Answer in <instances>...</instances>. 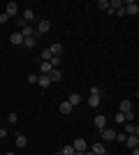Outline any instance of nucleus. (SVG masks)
<instances>
[{
    "instance_id": "c756f323",
    "label": "nucleus",
    "mask_w": 139,
    "mask_h": 155,
    "mask_svg": "<svg viewBox=\"0 0 139 155\" xmlns=\"http://www.w3.org/2000/svg\"><path fill=\"white\" fill-rule=\"evenodd\" d=\"M7 21H9V16H7V14L2 12V14H0V23H7Z\"/></svg>"
},
{
    "instance_id": "9d476101",
    "label": "nucleus",
    "mask_w": 139,
    "mask_h": 155,
    "mask_svg": "<svg viewBox=\"0 0 139 155\" xmlns=\"http://www.w3.org/2000/svg\"><path fill=\"white\" fill-rule=\"evenodd\" d=\"M37 86H42V91H44V88H49V86H51L49 74H40V77H37Z\"/></svg>"
},
{
    "instance_id": "dca6fc26",
    "label": "nucleus",
    "mask_w": 139,
    "mask_h": 155,
    "mask_svg": "<svg viewBox=\"0 0 139 155\" xmlns=\"http://www.w3.org/2000/svg\"><path fill=\"white\" fill-rule=\"evenodd\" d=\"M16 146H19V148H26V146H28V137L16 134Z\"/></svg>"
},
{
    "instance_id": "b1692460",
    "label": "nucleus",
    "mask_w": 139,
    "mask_h": 155,
    "mask_svg": "<svg viewBox=\"0 0 139 155\" xmlns=\"http://www.w3.org/2000/svg\"><path fill=\"white\" fill-rule=\"evenodd\" d=\"M40 65H42V74H49V72L53 70V67H51L49 63H40Z\"/></svg>"
},
{
    "instance_id": "1a4fd4ad",
    "label": "nucleus",
    "mask_w": 139,
    "mask_h": 155,
    "mask_svg": "<svg viewBox=\"0 0 139 155\" xmlns=\"http://www.w3.org/2000/svg\"><path fill=\"white\" fill-rule=\"evenodd\" d=\"M125 143H127V148H139V137L137 134H127Z\"/></svg>"
},
{
    "instance_id": "0eeeda50",
    "label": "nucleus",
    "mask_w": 139,
    "mask_h": 155,
    "mask_svg": "<svg viewBox=\"0 0 139 155\" xmlns=\"http://www.w3.org/2000/svg\"><path fill=\"white\" fill-rule=\"evenodd\" d=\"M100 134H102V139H104V141H114V139H116V130L104 127L102 132H100Z\"/></svg>"
},
{
    "instance_id": "5701e85b",
    "label": "nucleus",
    "mask_w": 139,
    "mask_h": 155,
    "mask_svg": "<svg viewBox=\"0 0 139 155\" xmlns=\"http://www.w3.org/2000/svg\"><path fill=\"white\" fill-rule=\"evenodd\" d=\"M49 65H51L53 70H60V56H53V58L49 60Z\"/></svg>"
},
{
    "instance_id": "20e7f679",
    "label": "nucleus",
    "mask_w": 139,
    "mask_h": 155,
    "mask_svg": "<svg viewBox=\"0 0 139 155\" xmlns=\"http://www.w3.org/2000/svg\"><path fill=\"white\" fill-rule=\"evenodd\" d=\"M88 150H93L95 155H107V146H104L102 141H95V143H93V146H91Z\"/></svg>"
},
{
    "instance_id": "39448f33",
    "label": "nucleus",
    "mask_w": 139,
    "mask_h": 155,
    "mask_svg": "<svg viewBox=\"0 0 139 155\" xmlns=\"http://www.w3.org/2000/svg\"><path fill=\"white\" fill-rule=\"evenodd\" d=\"M93 123H95L98 132H102L104 127H109V125H107V116H95V118H93Z\"/></svg>"
},
{
    "instance_id": "c85d7f7f",
    "label": "nucleus",
    "mask_w": 139,
    "mask_h": 155,
    "mask_svg": "<svg viewBox=\"0 0 139 155\" xmlns=\"http://www.w3.org/2000/svg\"><path fill=\"white\" fill-rule=\"evenodd\" d=\"M116 123H125V116H123L121 111H118V114H116Z\"/></svg>"
},
{
    "instance_id": "a878e982",
    "label": "nucleus",
    "mask_w": 139,
    "mask_h": 155,
    "mask_svg": "<svg viewBox=\"0 0 139 155\" xmlns=\"http://www.w3.org/2000/svg\"><path fill=\"white\" fill-rule=\"evenodd\" d=\"M37 77L40 74H28V84H37Z\"/></svg>"
},
{
    "instance_id": "cd10ccee",
    "label": "nucleus",
    "mask_w": 139,
    "mask_h": 155,
    "mask_svg": "<svg viewBox=\"0 0 139 155\" xmlns=\"http://www.w3.org/2000/svg\"><path fill=\"white\" fill-rule=\"evenodd\" d=\"M125 137H127L125 132H121V134H116V139H114V141H125Z\"/></svg>"
},
{
    "instance_id": "f3484780",
    "label": "nucleus",
    "mask_w": 139,
    "mask_h": 155,
    "mask_svg": "<svg viewBox=\"0 0 139 155\" xmlns=\"http://www.w3.org/2000/svg\"><path fill=\"white\" fill-rule=\"evenodd\" d=\"M49 79H51V84H53V81H60V79H63L60 70H51V72H49Z\"/></svg>"
},
{
    "instance_id": "7ed1b4c3",
    "label": "nucleus",
    "mask_w": 139,
    "mask_h": 155,
    "mask_svg": "<svg viewBox=\"0 0 139 155\" xmlns=\"http://www.w3.org/2000/svg\"><path fill=\"white\" fill-rule=\"evenodd\" d=\"M123 9H125V14H134V16L139 14V5L134 2V0H130V2H123Z\"/></svg>"
},
{
    "instance_id": "6ab92c4d",
    "label": "nucleus",
    "mask_w": 139,
    "mask_h": 155,
    "mask_svg": "<svg viewBox=\"0 0 139 155\" xmlns=\"http://www.w3.org/2000/svg\"><path fill=\"white\" fill-rule=\"evenodd\" d=\"M35 44H37V39H35V37H23V46H26V49H33Z\"/></svg>"
},
{
    "instance_id": "c9c22d12",
    "label": "nucleus",
    "mask_w": 139,
    "mask_h": 155,
    "mask_svg": "<svg viewBox=\"0 0 139 155\" xmlns=\"http://www.w3.org/2000/svg\"><path fill=\"white\" fill-rule=\"evenodd\" d=\"M5 155H14V153H5Z\"/></svg>"
},
{
    "instance_id": "7c9ffc66",
    "label": "nucleus",
    "mask_w": 139,
    "mask_h": 155,
    "mask_svg": "<svg viewBox=\"0 0 139 155\" xmlns=\"http://www.w3.org/2000/svg\"><path fill=\"white\" fill-rule=\"evenodd\" d=\"M5 137H7V130H5V127H0V139H5Z\"/></svg>"
},
{
    "instance_id": "bb28decb",
    "label": "nucleus",
    "mask_w": 139,
    "mask_h": 155,
    "mask_svg": "<svg viewBox=\"0 0 139 155\" xmlns=\"http://www.w3.org/2000/svg\"><path fill=\"white\" fill-rule=\"evenodd\" d=\"M7 120H9V123H16V120H19V116H16V114H14V111H12V114L7 116Z\"/></svg>"
},
{
    "instance_id": "6e6552de",
    "label": "nucleus",
    "mask_w": 139,
    "mask_h": 155,
    "mask_svg": "<svg viewBox=\"0 0 139 155\" xmlns=\"http://www.w3.org/2000/svg\"><path fill=\"white\" fill-rule=\"evenodd\" d=\"M19 19L23 21V23H33V21H35V12H33V9H23V14H21Z\"/></svg>"
},
{
    "instance_id": "2f4dec72",
    "label": "nucleus",
    "mask_w": 139,
    "mask_h": 155,
    "mask_svg": "<svg viewBox=\"0 0 139 155\" xmlns=\"http://www.w3.org/2000/svg\"><path fill=\"white\" fill-rule=\"evenodd\" d=\"M84 155H95V153H93V150H84Z\"/></svg>"
},
{
    "instance_id": "72a5a7b5",
    "label": "nucleus",
    "mask_w": 139,
    "mask_h": 155,
    "mask_svg": "<svg viewBox=\"0 0 139 155\" xmlns=\"http://www.w3.org/2000/svg\"><path fill=\"white\" fill-rule=\"evenodd\" d=\"M53 155H60V150H58V153H53Z\"/></svg>"
},
{
    "instance_id": "f03ea898",
    "label": "nucleus",
    "mask_w": 139,
    "mask_h": 155,
    "mask_svg": "<svg viewBox=\"0 0 139 155\" xmlns=\"http://www.w3.org/2000/svg\"><path fill=\"white\" fill-rule=\"evenodd\" d=\"M72 148L77 150V153H84V150H88V143H86V139H81V137H77L72 141Z\"/></svg>"
},
{
    "instance_id": "aec40b11",
    "label": "nucleus",
    "mask_w": 139,
    "mask_h": 155,
    "mask_svg": "<svg viewBox=\"0 0 139 155\" xmlns=\"http://www.w3.org/2000/svg\"><path fill=\"white\" fill-rule=\"evenodd\" d=\"M49 51H51V56H60V53H63V46H60V44H51V46H49Z\"/></svg>"
},
{
    "instance_id": "473e14b6",
    "label": "nucleus",
    "mask_w": 139,
    "mask_h": 155,
    "mask_svg": "<svg viewBox=\"0 0 139 155\" xmlns=\"http://www.w3.org/2000/svg\"><path fill=\"white\" fill-rule=\"evenodd\" d=\"M132 155H139V148H132Z\"/></svg>"
},
{
    "instance_id": "423d86ee",
    "label": "nucleus",
    "mask_w": 139,
    "mask_h": 155,
    "mask_svg": "<svg viewBox=\"0 0 139 155\" xmlns=\"http://www.w3.org/2000/svg\"><path fill=\"white\" fill-rule=\"evenodd\" d=\"M5 14L9 16V19H12V16H16V14H19V5H16V2H7Z\"/></svg>"
},
{
    "instance_id": "f8f14e48",
    "label": "nucleus",
    "mask_w": 139,
    "mask_h": 155,
    "mask_svg": "<svg viewBox=\"0 0 139 155\" xmlns=\"http://www.w3.org/2000/svg\"><path fill=\"white\" fill-rule=\"evenodd\" d=\"M9 42L16 44V46H21L23 44V35H21V32H12V35H9Z\"/></svg>"
},
{
    "instance_id": "a211bd4d",
    "label": "nucleus",
    "mask_w": 139,
    "mask_h": 155,
    "mask_svg": "<svg viewBox=\"0 0 139 155\" xmlns=\"http://www.w3.org/2000/svg\"><path fill=\"white\" fill-rule=\"evenodd\" d=\"M67 102L72 104V107H77V104H79V102H81V97H79V93H72V95L67 97Z\"/></svg>"
},
{
    "instance_id": "4468645a",
    "label": "nucleus",
    "mask_w": 139,
    "mask_h": 155,
    "mask_svg": "<svg viewBox=\"0 0 139 155\" xmlns=\"http://www.w3.org/2000/svg\"><path fill=\"white\" fill-rule=\"evenodd\" d=\"M72 109H74V107L67 102V100H63V102H60V114H72Z\"/></svg>"
},
{
    "instance_id": "f257e3e1",
    "label": "nucleus",
    "mask_w": 139,
    "mask_h": 155,
    "mask_svg": "<svg viewBox=\"0 0 139 155\" xmlns=\"http://www.w3.org/2000/svg\"><path fill=\"white\" fill-rule=\"evenodd\" d=\"M51 30V21H46V19H42L37 26H35V39L40 37V35H44V32H49Z\"/></svg>"
},
{
    "instance_id": "f704fd0d",
    "label": "nucleus",
    "mask_w": 139,
    "mask_h": 155,
    "mask_svg": "<svg viewBox=\"0 0 139 155\" xmlns=\"http://www.w3.org/2000/svg\"><path fill=\"white\" fill-rule=\"evenodd\" d=\"M74 155H84V153H74Z\"/></svg>"
},
{
    "instance_id": "4be33fe9",
    "label": "nucleus",
    "mask_w": 139,
    "mask_h": 155,
    "mask_svg": "<svg viewBox=\"0 0 139 155\" xmlns=\"http://www.w3.org/2000/svg\"><path fill=\"white\" fill-rule=\"evenodd\" d=\"M77 150L72 148V143H67V146H63V150H60V155H74Z\"/></svg>"
},
{
    "instance_id": "9b49d317",
    "label": "nucleus",
    "mask_w": 139,
    "mask_h": 155,
    "mask_svg": "<svg viewBox=\"0 0 139 155\" xmlns=\"http://www.w3.org/2000/svg\"><path fill=\"white\" fill-rule=\"evenodd\" d=\"M19 32L23 35V37H35V28H33V26H28V23H23Z\"/></svg>"
},
{
    "instance_id": "393cba45",
    "label": "nucleus",
    "mask_w": 139,
    "mask_h": 155,
    "mask_svg": "<svg viewBox=\"0 0 139 155\" xmlns=\"http://www.w3.org/2000/svg\"><path fill=\"white\" fill-rule=\"evenodd\" d=\"M98 7H100V9H109V0H100Z\"/></svg>"
},
{
    "instance_id": "2eb2a0df",
    "label": "nucleus",
    "mask_w": 139,
    "mask_h": 155,
    "mask_svg": "<svg viewBox=\"0 0 139 155\" xmlns=\"http://www.w3.org/2000/svg\"><path fill=\"white\" fill-rule=\"evenodd\" d=\"M100 102H102V100H100V95H88V107H93V109H95V107H100Z\"/></svg>"
},
{
    "instance_id": "ddd939ff",
    "label": "nucleus",
    "mask_w": 139,
    "mask_h": 155,
    "mask_svg": "<svg viewBox=\"0 0 139 155\" xmlns=\"http://www.w3.org/2000/svg\"><path fill=\"white\" fill-rule=\"evenodd\" d=\"M125 125V134H139V127L134 123H123Z\"/></svg>"
},
{
    "instance_id": "412c9836",
    "label": "nucleus",
    "mask_w": 139,
    "mask_h": 155,
    "mask_svg": "<svg viewBox=\"0 0 139 155\" xmlns=\"http://www.w3.org/2000/svg\"><path fill=\"white\" fill-rule=\"evenodd\" d=\"M132 109V102H130V100H123V102H121V114H125V111H130Z\"/></svg>"
}]
</instances>
